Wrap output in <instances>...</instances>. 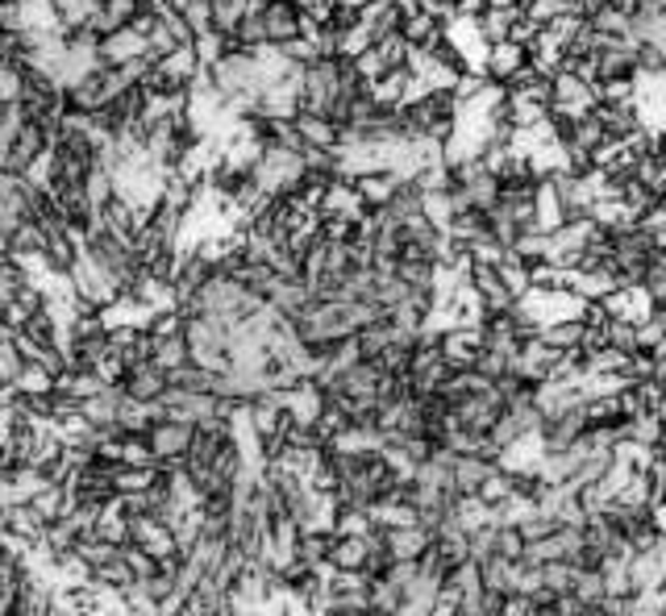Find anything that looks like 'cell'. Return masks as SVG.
Returning <instances> with one entry per match:
<instances>
[{"label": "cell", "instance_id": "ac0fdd59", "mask_svg": "<svg viewBox=\"0 0 666 616\" xmlns=\"http://www.w3.org/2000/svg\"><path fill=\"white\" fill-rule=\"evenodd\" d=\"M175 13L184 18L192 38L217 34V21H213V4H208V0H175Z\"/></svg>", "mask_w": 666, "mask_h": 616}, {"label": "cell", "instance_id": "7a4b0ae2", "mask_svg": "<svg viewBox=\"0 0 666 616\" xmlns=\"http://www.w3.org/2000/svg\"><path fill=\"white\" fill-rule=\"evenodd\" d=\"M117 388L125 392V400H134L142 409H158L167 400V392H172V371H163L154 359L134 362V367H125Z\"/></svg>", "mask_w": 666, "mask_h": 616}, {"label": "cell", "instance_id": "8992f818", "mask_svg": "<svg viewBox=\"0 0 666 616\" xmlns=\"http://www.w3.org/2000/svg\"><path fill=\"white\" fill-rule=\"evenodd\" d=\"M596 63H600V84H637L642 80V63H637V42L633 38L608 42L596 54Z\"/></svg>", "mask_w": 666, "mask_h": 616}, {"label": "cell", "instance_id": "44dd1931", "mask_svg": "<svg viewBox=\"0 0 666 616\" xmlns=\"http://www.w3.org/2000/svg\"><path fill=\"white\" fill-rule=\"evenodd\" d=\"M479 500H483L488 509H504V504H513V483H509V466H495L492 475L483 480V487H479Z\"/></svg>", "mask_w": 666, "mask_h": 616}, {"label": "cell", "instance_id": "e0dca14e", "mask_svg": "<svg viewBox=\"0 0 666 616\" xmlns=\"http://www.w3.org/2000/svg\"><path fill=\"white\" fill-rule=\"evenodd\" d=\"M604 142H608V134H604V121L596 117V109H592V113H583L580 121H575V130H571V137H566L563 146L566 151H600V146H604Z\"/></svg>", "mask_w": 666, "mask_h": 616}, {"label": "cell", "instance_id": "cb8c5ba5", "mask_svg": "<svg viewBox=\"0 0 666 616\" xmlns=\"http://www.w3.org/2000/svg\"><path fill=\"white\" fill-rule=\"evenodd\" d=\"M13 392L18 396H51L54 392V376L47 371V367H21L18 383H13Z\"/></svg>", "mask_w": 666, "mask_h": 616}, {"label": "cell", "instance_id": "5b68a950", "mask_svg": "<svg viewBox=\"0 0 666 616\" xmlns=\"http://www.w3.org/2000/svg\"><path fill=\"white\" fill-rule=\"evenodd\" d=\"M438 342H442V359L450 362L454 371H475L488 338H483V326H454V329H442Z\"/></svg>", "mask_w": 666, "mask_h": 616}, {"label": "cell", "instance_id": "603a6c76", "mask_svg": "<svg viewBox=\"0 0 666 616\" xmlns=\"http://www.w3.org/2000/svg\"><path fill=\"white\" fill-rule=\"evenodd\" d=\"M608 596H613V592H608V575H604V571H580L575 599H580L583 608H587V604H604Z\"/></svg>", "mask_w": 666, "mask_h": 616}, {"label": "cell", "instance_id": "30bf717a", "mask_svg": "<svg viewBox=\"0 0 666 616\" xmlns=\"http://www.w3.org/2000/svg\"><path fill=\"white\" fill-rule=\"evenodd\" d=\"M445 34V21L426 13V9H412L404 4V18H400V38L409 42V51H429L438 38Z\"/></svg>", "mask_w": 666, "mask_h": 616}, {"label": "cell", "instance_id": "d6986e66", "mask_svg": "<svg viewBox=\"0 0 666 616\" xmlns=\"http://www.w3.org/2000/svg\"><path fill=\"white\" fill-rule=\"evenodd\" d=\"M154 362L163 367V371H180V367H188L192 362V350H188V338L184 333H175V338H158L154 342Z\"/></svg>", "mask_w": 666, "mask_h": 616}, {"label": "cell", "instance_id": "d4e9b609", "mask_svg": "<svg viewBox=\"0 0 666 616\" xmlns=\"http://www.w3.org/2000/svg\"><path fill=\"white\" fill-rule=\"evenodd\" d=\"M21 367H25V359L18 355L13 338H4V342H0V388H13L21 376Z\"/></svg>", "mask_w": 666, "mask_h": 616}, {"label": "cell", "instance_id": "4fadbf2b", "mask_svg": "<svg viewBox=\"0 0 666 616\" xmlns=\"http://www.w3.org/2000/svg\"><path fill=\"white\" fill-rule=\"evenodd\" d=\"M587 333L592 329L583 326L580 317H566V321H550V326H542V342L554 346V350H563V355H580L583 346H587Z\"/></svg>", "mask_w": 666, "mask_h": 616}, {"label": "cell", "instance_id": "484cf974", "mask_svg": "<svg viewBox=\"0 0 666 616\" xmlns=\"http://www.w3.org/2000/svg\"><path fill=\"white\" fill-rule=\"evenodd\" d=\"M658 592H663V596H666V579H663V587H658Z\"/></svg>", "mask_w": 666, "mask_h": 616}, {"label": "cell", "instance_id": "7c38bea8", "mask_svg": "<svg viewBox=\"0 0 666 616\" xmlns=\"http://www.w3.org/2000/svg\"><path fill=\"white\" fill-rule=\"evenodd\" d=\"M379 537H383V546L392 550L396 563H421L426 550L433 546V533L421 530V525H412V530H379Z\"/></svg>", "mask_w": 666, "mask_h": 616}, {"label": "cell", "instance_id": "ba28073f", "mask_svg": "<svg viewBox=\"0 0 666 616\" xmlns=\"http://www.w3.org/2000/svg\"><path fill=\"white\" fill-rule=\"evenodd\" d=\"M371 546H376V533H367V537H338L334 533V550H329L325 571H334V575H367Z\"/></svg>", "mask_w": 666, "mask_h": 616}, {"label": "cell", "instance_id": "7402d4cb", "mask_svg": "<svg viewBox=\"0 0 666 616\" xmlns=\"http://www.w3.org/2000/svg\"><path fill=\"white\" fill-rule=\"evenodd\" d=\"M229 42H234V47H238V51H263V47H267V30H263V13H246V18H242V25L238 30H234V34H229Z\"/></svg>", "mask_w": 666, "mask_h": 616}, {"label": "cell", "instance_id": "3957f363", "mask_svg": "<svg viewBox=\"0 0 666 616\" xmlns=\"http://www.w3.org/2000/svg\"><path fill=\"white\" fill-rule=\"evenodd\" d=\"M525 71H533V59H530V47H521V42H495V47H488V54H483V68H479V75L488 80V84L495 88H509L525 75Z\"/></svg>", "mask_w": 666, "mask_h": 616}, {"label": "cell", "instance_id": "5bb4252c", "mask_svg": "<svg viewBox=\"0 0 666 616\" xmlns=\"http://www.w3.org/2000/svg\"><path fill=\"white\" fill-rule=\"evenodd\" d=\"M400 18H404V4H396V0H376L367 13H362V25H367V34L383 42V38L400 34Z\"/></svg>", "mask_w": 666, "mask_h": 616}, {"label": "cell", "instance_id": "277c9868", "mask_svg": "<svg viewBox=\"0 0 666 616\" xmlns=\"http://www.w3.org/2000/svg\"><path fill=\"white\" fill-rule=\"evenodd\" d=\"M258 13H263L267 47H291L305 38V13L296 9V0H267Z\"/></svg>", "mask_w": 666, "mask_h": 616}, {"label": "cell", "instance_id": "52a82bcc", "mask_svg": "<svg viewBox=\"0 0 666 616\" xmlns=\"http://www.w3.org/2000/svg\"><path fill=\"white\" fill-rule=\"evenodd\" d=\"M137 59H154L151 54V38L134 30V25H125L117 34L101 38V68H130Z\"/></svg>", "mask_w": 666, "mask_h": 616}, {"label": "cell", "instance_id": "ffe728a7", "mask_svg": "<svg viewBox=\"0 0 666 616\" xmlns=\"http://www.w3.org/2000/svg\"><path fill=\"white\" fill-rule=\"evenodd\" d=\"M213 4V21H217V34H234L246 13H255V0H208Z\"/></svg>", "mask_w": 666, "mask_h": 616}, {"label": "cell", "instance_id": "9c48e42d", "mask_svg": "<svg viewBox=\"0 0 666 616\" xmlns=\"http://www.w3.org/2000/svg\"><path fill=\"white\" fill-rule=\"evenodd\" d=\"M296 125V137L305 151H342V125L334 117H321V113H300L291 121Z\"/></svg>", "mask_w": 666, "mask_h": 616}, {"label": "cell", "instance_id": "9a60e30c", "mask_svg": "<svg viewBox=\"0 0 666 616\" xmlns=\"http://www.w3.org/2000/svg\"><path fill=\"white\" fill-rule=\"evenodd\" d=\"M454 487H459V496H479V487L483 480L492 475L500 462H488V459H454Z\"/></svg>", "mask_w": 666, "mask_h": 616}, {"label": "cell", "instance_id": "8fae6325", "mask_svg": "<svg viewBox=\"0 0 666 616\" xmlns=\"http://www.w3.org/2000/svg\"><path fill=\"white\" fill-rule=\"evenodd\" d=\"M400 175L388 172V167H379V172H362L359 179H355V188H359L362 205L371 208V213H379V208H388L396 201V192H400Z\"/></svg>", "mask_w": 666, "mask_h": 616}, {"label": "cell", "instance_id": "6da1fadb", "mask_svg": "<svg viewBox=\"0 0 666 616\" xmlns=\"http://www.w3.org/2000/svg\"><path fill=\"white\" fill-rule=\"evenodd\" d=\"M146 445H151V454L158 466H184L192 454V445H196V425L154 412L151 429H146Z\"/></svg>", "mask_w": 666, "mask_h": 616}, {"label": "cell", "instance_id": "2e32d148", "mask_svg": "<svg viewBox=\"0 0 666 616\" xmlns=\"http://www.w3.org/2000/svg\"><path fill=\"white\" fill-rule=\"evenodd\" d=\"M521 9H483L475 18V30L479 38L488 42V47H495V42H509L513 38V21Z\"/></svg>", "mask_w": 666, "mask_h": 616}]
</instances>
